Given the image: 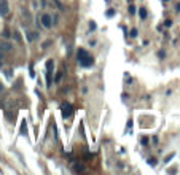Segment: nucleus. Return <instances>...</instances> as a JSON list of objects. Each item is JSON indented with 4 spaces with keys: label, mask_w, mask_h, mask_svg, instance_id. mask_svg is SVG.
I'll return each mask as SVG.
<instances>
[{
    "label": "nucleus",
    "mask_w": 180,
    "mask_h": 175,
    "mask_svg": "<svg viewBox=\"0 0 180 175\" xmlns=\"http://www.w3.org/2000/svg\"><path fill=\"white\" fill-rule=\"evenodd\" d=\"M77 57H78V62H80L83 67H89V65H93V57H91L89 54H88L86 49H83V48L78 49Z\"/></svg>",
    "instance_id": "nucleus-1"
},
{
    "label": "nucleus",
    "mask_w": 180,
    "mask_h": 175,
    "mask_svg": "<svg viewBox=\"0 0 180 175\" xmlns=\"http://www.w3.org/2000/svg\"><path fill=\"white\" fill-rule=\"evenodd\" d=\"M10 8H8V2L7 0H0V16H7Z\"/></svg>",
    "instance_id": "nucleus-2"
},
{
    "label": "nucleus",
    "mask_w": 180,
    "mask_h": 175,
    "mask_svg": "<svg viewBox=\"0 0 180 175\" xmlns=\"http://www.w3.org/2000/svg\"><path fill=\"white\" fill-rule=\"evenodd\" d=\"M41 24H43V27H46V29H49V27L53 26L51 16H49V15H43V16H41Z\"/></svg>",
    "instance_id": "nucleus-3"
},
{
    "label": "nucleus",
    "mask_w": 180,
    "mask_h": 175,
    "mask_svg": "<svg viewBox=\"0 0 180 175\" xmlns=\"http://www.w3.org/2000/svg\"><path fill=\"white\" fill-rule=\"evenodd\" d=\"M62 115H64V118H69L72 115V107H70V104H62Z\"/></svg>",
    "instance_id": "nucleus-4"
},
{
    "label": "nucleus",
    "mask_w": 180,
    "mask_h": 175,
    "mask_svg": "<svg viewBox=\"0 0 180 175\" xmlns=\"http://www.w3.org/2000/svg\"><path fill=\"white\" fill-rule=\"evenodd\" d=\"M11 43H7V41H0V51L2 53H10L11 51Z\"/></svg>",
    "instance_id": "nucleus-5"
},
{
    "label": "nucleus",
    "mask_w": 180,
    "mask_h": 175,
    "mask_svg": "<svg viewBox=\"0 0 180 175\" xmlns=\"http://www.w3.org/2000/svg\"><path fill=\"white\" fill-rule=\"evenodd\" d=\"M51 68H53V61H48L46 62V81L48 85H51Z\"/></svg>",
    "instance_id": "nucleus-6"
},
{
    "label": "nucleus",
    "mask_w": 180,
    "mask_h": 175,
    "mask_svg": "<svg viewBox=\"0 0 180 175\" xmlns=\"http://www.w3.org/2000/svg\"><path fill=\"white\" fill-rule=\"evenodd\" d=\"M37 37H38V34H37V32H27V40H29V41L37 40Z\"/></svg>",
    "instance_id": "nucleus-7"
},
{
    "label": "nucleus",
    "mask_w": 180,
    "mask_h": 175,
    "mask_svg": "<svg viewBox=\"0 0 180 175\" xmlns=\"http://www.w3.org/2000/svg\"><path fill=\"white\" fill-rule=\"evenodd\" d=\"M139 15H140V18H142V19H144V18H147V11L144 10V8H142V10H140V13H139Z\"/></svg>",
    "instance_id": "nucleus-8"
},
{
    "label": "nucleus",
    "mask_w": 180,
    "mask_h": 175,
    "mask_svg": "<svg viewBox=\"0 0 180 175\" xmlns=\"http://www.w3.org/2000/svg\"><path fill=\"white\" fill-rule=\"evenodd\" d=\"M3 37H5V38H8V37H10V30H8V29L3 30Z\"/></svg>",
    "instance_id": "nucleus-9"
},
{
    "label": "nucleus",
    "mask_w": 180,
    "mask_h": 175,
    "mask_svg": "<svg viewBox=\"0 0 180 175\" xmlns=\"http://www.w3.org/2000/svg\"><path fill=\"white\" fill-rule=\"evenodd\" d=\"M131 37H137V29H132L131 30Z\"/></svg>",
    "instance_id": "nucleus-10"
},
{
    "label": "nucleus",
    "mask_w": 180,
    "mask_h": 175,
    "mask_svg": "<svg viewBox=\"0 0 180 175\" xmlns=\"http://www.w3.org/2000/svg\"><path fill=\"white\" fill-rule=\"evenodd\" d=\"M61 78H62V72H59L58 75H56V81H59V80H61Z\"/></svg>",
    "instance_id": "nucleus-11"
},
{
    "label": "nucleus",
    "mask_w": 180,
    "mask_h": 175,
    "mask_svg": "<svg viewBox=\"0 0 180 175\" xmlns=\"http://www.w3.org/2000/svg\"><path fill=\"white\" fill-rule=\"evenodd\" d=\"M49 43H51L49 40H48V41H45V43H43V48H48V46H49Z\"/></svg>",
    "instance_id": "nucleus-12"
},
{
    "label": "nucleus",
    "mask_w": 180,
    "mask_h": 175,
    "mask_svg": "<svg viewBox=\"0 0 180 175\" xmlns=\"http://www.w3.org/2000/svg\"><path fill=\"white\" fill-rule=\"evenodd\" d=\"M75 170H78V172H81V170H83V167H81V165H75Z\"/></svg>",
    "instance_id": "nucleus-13"
},
{
    "label": "nucleus",
    "mask_w": 180,
    "mask_h": 175,
    "mask_svg": "<svg viewBox=\"0 0 180 175\" xmlns=\"http://www.w3.org/2000/svg\"><path fill=\"white\" fill-rule=\"evenodd\" d=\"M148 162H150V165H156V161H155V159H150Z\"/></svg>",
    "instance_id": "nucleus-14"
},
{
    "label": "nucleus",
    "mask_w": 180,
    "mask_h": 175,
    "mask_svg": "<svg viewBox=\"0 0 180 175\" xmlns=\"http://www.w3.org/2000/svg\"><path fill=\"white\" fill-rule=\"evenodd\" d=\"M2 91H3V85L0 83V93H2Z\"/></svg>",
    "instance_id": "nucleus-15"
},
{
    "label": "nucleus",
    "mask_w": 180,
    "mask_h": 175,
    "mask_svg": "<svg viewBox=\"0 0 180 175\" xmlns=\"http://www.w3.org/2000/svg\"><path fill=\"white\" fill-rule=\"evenodd\" d=\"M2 59H3V53L0 51V61H2Z\"/></svg>",
    "instance_id": "nucleus-16"
}]
</instances>
